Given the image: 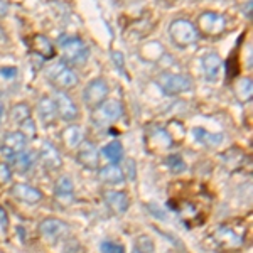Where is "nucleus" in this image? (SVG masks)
Segmentation results:
<instances>
[{"label": "nucleus", "instance_id": "19", "mask_svg": "<svg viewBox=\"0 0 253 253\" xmlns=\"http://www.w3.org/2000/svg\"><path fill=\"white\" fill-rule=\"evenodd\" d=\"M7 162H9L14 169H17L19 172H27V170L32 169L36 162H38V154L26 149V150H22V152L15 154L14 157H10Z\"/></svg>", "mask_w": 253, "mask_h": 253}, {"label": "nucleus", "instance_id": "3", "mask_svg": "<svg viewBox=\"0 0 253 253\" xmlns=\"http://www.w3.org/2000/svg\"><path fill=\"white\" fill-rule=\"evenodd\" d=\"M169 36L174 41V44L181 47L193 46L199 39V31L196 29L193 22L186 19H175L169 26Z\"/></svg>", "mask_w": 253, "mask_h": 253}, {"label": "nucleus", "instance_id": "6", "mask_svg": "<svg viewBox=\"0 0 253 253\" xmlns=\"http://www.w3.org/2000/svg\"><path fill=\"white\" fill-rule=\"evenodd\" d=\"M108 96V84L103 78H95L86 84L83 91V100L88 108L95 110L98 105H101Z\"/></svg>", "mask_w": 253, "mask_h": 253}, {"label": "nucleus", "instance_id": "29", "mask_svg": "<svg viewBox=\"0 0 253 253\" xmlns=\"http://www.w3.org/2000/svg\"><path fill=\"white\" fill-rule=\"evenodd\" d=\"M100 250H101V253H125L124 245H120L117 242H110V240H107V242H101Z\"/></svg>", "mask_w": 253, "mask_h": 253}, {"label": "nucleus", "instance_id": "20", "mask_svg": "<svg viewBox=\"0 0 253 253\" xmlns=\"http://www.w3.org/2000/svg\"><path fill=\"white\" fill-rule=\"evenodd\" d=\"M98 177H100V181L105 182V184H122V182L125 181L124 169L117 164L101 167V169L98 170Z\"/></svg>", "mask_w": 253, "mask_h": 253}, {"label": "nucleus", "instance_id": "13", "mask_svg": "<svg viewBox=\"0 0 253 253\" xmlns=\"http://www.w3.org/2000/svg\"><path fill=\"white\" fill-rule=\"evenodd\" d=\"M203 73L208 81H218L223 73V59L216 52H208L203 56Z\"/></svg>", "mask_w": 253, "mask_h": 253}, {"label": "nucleus", "instance_id": "8", "mask_svg": "<svg viewBox=\"0 0 253 253\" xmlns=\"http://www.w3.org/2000/svg\"><path fill=\"white\" fill-rule=\"evenodd\" d=\"M199 32H205L208 36H219L226 29V19L218 12H203L198 19V27Z\"/></svg>", "mask_w": 253, "mask_h": 253}, {"label": "nucleus", "instance_id": "28", "mask_svg": "<svg viewBox=\"0 0 253 253\" xmlns=\"http://www.w3.org/2000/svg\"><path fill=\"white\" fill-rule=\"evenodd\" d=\"M19 132H22L24 135L27 137V140H29V138H34L36 133H38L34 120H32V118H27V120H24L22 124H20V130H19Z\"/></svg>", "mask_w": 253, "mask_h": 253}, {"label": "nucleus", "instance_id": "30", "mask_svg": "<svg viewBox=\"0 0 253 253\" xmlns=\"http://www.w3.org/2000/svg\"><path fill=\"white\" fill-rule=\"evenodd\" d=\"M10 177H12L10 167H9V166H5V164H0V182L10 181Z\"/></svg>", "mask_w": 253, "mask_h": 253}, {"label": "nucleus", "instance_id": "7", "mask_svg": "<svg viewBox=\"0 0 253 253\" xmlns=\"http://www.w3.org/2000/svg\"><path fill=\"white\" fill-rule=\"evenodd\" d=\"M54 103H56V110H58V115L63 118L64 122L71 124V122H76L80 118L78 105L75 103V100H73L68 93L61 91V89H56Z\"/></svg>", "mask_w": 253, "mask_h": 253}, {"label": "nucleus", "instance_id": "34", "mask_svg": "<svg viewBox=\"0 0 253 253\" xmlns=\"http://www.w3.org/2000/svg\"><path fill=\"white\" fill-rule=\"evenodd\" d=\"M132 253H142V252H140V250H137V248H135V250H133Z\"/></svg>", "mask_w": 253, "mask_h": 253}, {"label": "nucleus", "instance_id": "1", "mask_svg": "<svg viewBox=\"0 0 253 253\" xmlns=\"http://www.w3.org/2000/svg\"><path fill=\"white\" fill-rule=\"evenodd\" d=\"M124 115V105L118 100H105L101 105L93 110L91 113V124L96 128H108L118 122Z\"/></svg>", "mask_w": 253, "mask_h": 253}, {"label": "nucleus", "instance_id": "2", "mask_svg": "<svg viewBox=\"0 0 253 253\" xmlns=\"http://www.w3.org/2000/svg\"><path fill=\"white\" fill-rule=\"evenodd\" d=\"M61 56L68 66H81L88 61L89 49L81 38H66L61 41Z\"/></svg>", "mask_w": 253, "mask_h": 253}, {"label": "nucleus", "instance_id": "10", "mask_svg": "<svg viewBox=\"0 0 253 253\" xmlns=\"http://www.w3.org/2000/svg\"><path fill=\"white\" fill-rule=\"evenodd\" d=\"M39 235L46 240H59L63 238L64 235L69 233V226L63 219L58 218H46L39 223L38 226Z\"/></svg>", "mask_w": 253, "mask_h": 253}, {"label": "nucleus", "instance_id": "31", "mask_svg": "<svg viewBox=\"0 0 253 253\" xmlns=\"http://www.w3.org/2000/svg\"><path fill=\"white\" fill-rule=\"evenodd\" d=\"M112 58H115L113 61H115V64L118 66V69L122 71V75H125V68H124V63H122V58H124V56H122V52H113Z\"/></svg>", "mask_w": 253, "mask_h": 253}, {"label": "nucleus", "instance_id": "4", "mask_svg": "<svg viewBox=\"0 0 253 253\" xmlns=\"http://www.w3.org/2000/svg\"><path fill=\"white\" fill-rule=\"evenodd\" d=\"M46 75H47V78L51 80V83L54 84V86H58V89H61V91L78 86V83H80L78 75L73 71L71 66H68L63 61L49 66L46 69Z\"/></svg>", "mask_w": 253, "mask_h": 253}, {"label": "nucleus", "instance_id": "26", "mask_svg": "<svg viewBox=\"0 0 253 253\" xmlns=\"http://www.w3.org/2000/svg\"><path fill=\"white\" fill-rule=\"evenodd\" d=\"M27 118H31V108L27 107L26 103H19L10 110V120L14 122V124L20 125L24 120H27Z\"/></svg>", "mask_w": 253, "mask_h": 253}, {"label": "nucleus", "instance_id": "17", "mask_svg": "<svg viewBox=\"0 0 253 253\" xmlns=\"http://www.w3.org/2000/svg\"><path fill=\"white\" fill-rule=\"evenodd\" d=\"M56 199L61 201L63 205H69L75 198V184H73V179L69 175H61L56 182L54 187Z\"/></svg>", "mask_w": 253, "mask_h": 253}, {"label": "nucleus", "instance_id": "16", "mask_svg": "<svg viewBox=\"0 0 253 253\" xmlns=\"http://www.w3.org/2000/svg\"><path fill=\"white\" fill-rule=\"evenodd\" d=\"M31 49L36 52V54H39L41 58H44V59H52L56 56L54 44H52L51 41H49V38H46L44 34L32 36V39H31Z\"/></svg>", "mask_w": 253, "mask_h": 253}, {"label": "nucleus", "instance_id": "5", "mask_svg": "<svg viewBox=\"0 0 253 253\" xmlns=\"http://www.w3.org/2000/svg\"><path fill=\"white\" fill-rule=\"evenodd\" d=\"M157 86L166 95H181L193 88V80L187 75H172V73H162L156 80Z\"/></svg>", "mask_w": 253, "mask_h": 253}, {"label": "nucleus", "instance_id": "23", "mask_svg": "<svg viewBox=\"0 0 253 253\" xmlns=\"http://www.w3.org/2000/svg\"><path fill=\"white\" fill-rule=\"evenodd\" d=\"M193 135L196 137V140H198L199 144H203L206 147H218L223 142L221 133H211V132H206L205 128H194Z\"/></svg>", "mask_w": 253, "mask_h": 253}, {"label": "nucleus", "instance_id": "9", "mask_svg": "<svg viewBox=\"0 0 253 253\" xmlns=\"http://www.w3.org/2000/svg\"><path fill=\"white\" fill-rule=\"evenodd\" d=\"M27 149V137L22 132H9L5 133L0 144V152L3 154V157L9 161L10 157H14L15 154L22 152Z\"/></svg>", "mask_w": 253, "mask_h": 253}, {"label": "nucleus", "instance_id": "12", "mask_svg": "<svg viewBox=\"0 0 253 253\" xmlns=\"http://www.w3.org/2000/svg\"><path fill=\"white\" fill-rule=\"evenodd\" d=\"M10 194L14 196L17 201L26 203V205H38V203L42 201V193H41L38 187L22 184V182H17V184L12 186Z\"/></svg>", "mask_w": 253, "mask_h": 253}, {"label": "nucleus", "instance_id": "27", "mask_svg": "<svg viewBox=\"0 0 253 253\" xmlns=\"http://www.w3.org/2000/svg\"><path fill=\"white\" fill-rule=\"evenodd\" d=\"M166 164L169 166V169L172 170V172L179 174V172H184L186 170V162L182 161L181 156H169L166 161Z\"/></svg>", "mask_w": 253, "mask_h": 253}, {"label": "nucleus", "instance_id": "14", "mask_svg": "<svg viewBox=\"0 0 253 253\" xmlns=\"http://www.w3.org/2000/svg\"><path fill=\"white\" fill-rule=\"evenodd\" d=\"M42 164L46 166V169L49 170H58L63 167V159H61L58 149L51 144V142H44L41 145V154H39Z\"/></svg>", "mask_w": 253, "mask_h": 253}, {"label": "nucleus", "instance_id": "24", "mask_svg": "<svg viewBox=\"0 0 253 253\" xmlns=\"http://www.w3.org/2000/svg\"><path fill=\"white\" fill-rule=\"evenodd\" d=\"M216 238H218L219 243L226 245V247H230V248L242 245V238H240L233 230H230V228H221V230L216 233Z\"/></svg>", "mask_w": 253, "mask_h": 253}, {"label": "nucleus", "instance_id": "25", "mask_svg": "<svg viewBox=\"0 0 253 253\" xmlns=\"http://www.w3.org/2000/svg\"><path fill=\"white\" fill-rule=\"evenodd\" d=\"M252 80L250 78H242L238 80L235 86V93L238 96L240 101H250L252 100Z\"/></svg>", "mask_w": 253, "mask_h": 253}, {"label": "nucleus", "instance_id": "18", "mask_svg": "<svg viewBox=\"0 0 253 253\" xmlns=\"http://www.w3.org/2000/svg\"><path fill=\"white\" fill-rule=\"evenodd\" d=\"M38 113L39 118L44 125H51L58 118V110H56V103L51 96H41L38 101Z\"/></svg>", "mask_w": 253, "mask_h": 253}, {"label": "nucleus", "instance_id": "11", "mask_svg": "<svg viewBox=\"0 0 253 253\" xmlns=\"http://www.w3.org/2000/svg\"><path fill=\"white\" fill-rule=\"evenodd\" d=\"M76 161H78L84 169L95 170L100 167V152H98V149L91 144V142L83 140V144L78 147Z\"/></svg>", "mask_w": 253, "mask_h": 253}, {"label": "nucleus", "instance_id": "33", "mask_svg": "<svg viewBox=\"0 0 253 253\" xmlns=\"http://www.w3.org/2000/svg\"><path fill=\"white\" fill-rule=\"evenodd\" d=\"M7 10H9V3H7V0H0V17L5 15Z\"/></svg>", "mask_w": 253, "mask_h": 253}, {"label": "nucleus", "instance_id": "21", "mask_svg": "<svg viewBox=\"0 0 253 253\" xmlns=\"http://www.w3.org/2000/svg\"><path fill=\"white\" fill-rule=\"evenodd\" d=\"M61 138L64 140V144H66L68 149H78L84 140V133H83V130H81L80 125L71 124L63 130Z\"/></svg>", "mask_w": 253, "mask_h": 253}, {"label": "nucleus", "instance_id": "15", "mask_svg": "<svg viewBox=\"0 0 253 253\" xmlns=\"http://www.w3.org/2000/svg\"><path fill=\"white\" fill-rule=\"evenodd\" d=\"M103 199L108 205L110 210L117 214H124V213H126V210H128V205H130L128 196L125 193H122V191H113V189L105 191Z\"/></svg>", "mask_w": 253, "mask_h": 253}, {"label": "nucleus", "instance_id": "22", "mask_svg": "<svg viewBox=\"0 0 253 253\" xmlns=\"http://www.w3.org/2000/svg\"><path fill=\"white\" fill-rule=\"evenodd\" d=\"M100 154H103V157L107 159L112 164H118V162L124 159V145L120 140H112L110 144H107L103 149L100 150Z\"/></svg>", "mask_w": 253, "mask_h": 253}, {"label": "nucleus", "instance_id": "32", "mask_svg": "<svg viewBox=\"0 0 253 253\" xmlns=\"http://www.w3.org/2000/svg\"><path fill=\"white\" fill-rule=\"evenodd\" d=\"M7 226H9V218H7V213L3 211V208L0 206V228L7 230Z\"/></svg>", "mask_w": 253, "mask_h": 253}]
</instances>
